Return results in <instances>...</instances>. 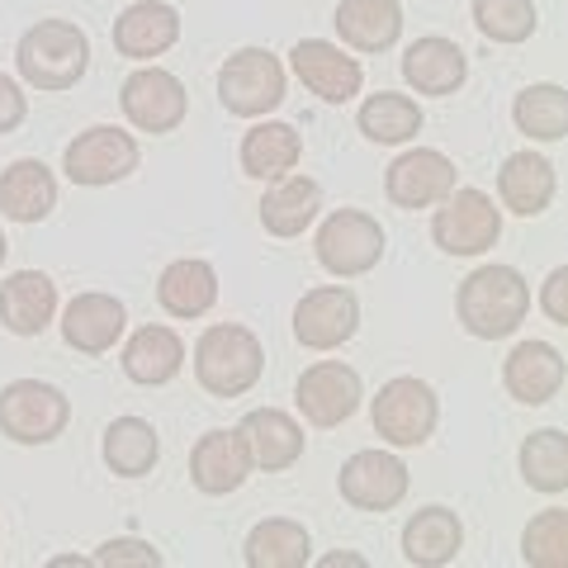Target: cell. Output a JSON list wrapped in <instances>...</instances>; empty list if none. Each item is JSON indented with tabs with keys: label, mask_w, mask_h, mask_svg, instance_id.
<instances>
[{
	"label": "cell",
	"mask_w": 568,
	"mask_h": 568,
	"mask_svg": "<svg viewBox=\"0 0 568 568\" xmlns=\"http://www.w3.org/2000/svg\"><path fill=\"white\" fill-rule=\"evenodd\" d=\"M123 323H129V313L114 294H77L62 313V342L81 355H104L123 336Z\"/></svg>",
	"instance_id": "obj_19"
},
{
	"label": "cell",
	"mask_w": 568,
	"mask_h": 568,
	"mask_svg": "<svg viewBox=\"0 0 568 568\" xmlns=\"http://www.w3.org/2000/svg\"><path fill=\"white\" fill-rule=\"evenodd\" d=\"M369 417H375V432L379 440H388L394 450H413V446H426L440 422V403H436V388L417 379V375H398L379 388L375 407H369Z\"/></svg>",
	"instance_id": "obj_4"
},
{
	"label": "cell",
	"mask_w": 568,
	"mask_h": 568,
	"mask_svg": "<svg viewBox=\"0 0 568 568\" xmlns=\"http://www.w3.org/2000/svg\"><path fill=\"white\" fill-rule=\"evenodd\" d=\"M336 33L355 52H384L403 33V6L398 0H342L336 6Z\"/></svg>",
	"instance_id": "obj_27"
},
{
	"label": "cell",
	"mask_w": 568,
	"mask_h": 568,
	"mask_svg": "<svg viewBox=\"0 0 568 568\" xmlns=\"http://www.w3.org/2000/svg\"><path fill=\"white\" fill-rule=\"evenodd\" d=\"M308 530L290 521V517H271V521H256L252 536L242 545V559L252 568H304L308 564Z\"/></svg>",
	"instance_id": "obj_31"
},
{
	"label": "cell",
	"mask_w": 568,
	"mask_h": 568,
	"mask_svg": "<svg viewBox=\"0 0 568 568\" xmlns=\"http://www.w3.org/2000/svg\"><path fill=\"white\" fill-rule=\"evenodd\" d=\"M503 384H507V394L517 403H526V407L549 403L564 388V355H559V346H549V342L511 346L507 365H503Z\"/></svg>",
	"instance_id": "obj_21"
},
{
	"label": "cell",
	"mask_w": 568,
	"mask_h": 568,
	"mask_svg": "<svg viewBox=\"0 0 568 568\" xmlns=\"http://www.w3.org/2000/svg\"><path fill=\"white\" fill-rule=\"evenodd\" d=\"M298 156H304V138H298L294 123L265 119L242 138V171L252 181H280V175H290L298 166Z\"/></svg>",
	"instance_id": "obj_30"
},
{
	"label": "cell",
	"mask_w": 568,
	"mask_h": 568,
	"mask_svg": "<svg viewBox=\"0 0 568 568\" xmlns=\"http://www.w3.org/2000/svg\"><path fill=\"white\" fill-rule=\"evenodd\" d=\"M432 237L446 256H484L503 237V209L474 185L450 190L432 219Z\"/></svg>",
	"instance_id": "obj_8"
},
{
	"label": "cell",
	"mask_w": 568,
	"mask_h": 568,
	"mask_svg": "<svg viewBox=\"0 0 568 568\" xmlns=\"http://www.w3.org/2000/svg\"><path fill=\"white\" fill-rule=\"evenodd\" d=\"M71 422V403L62 388L43 379H14L0 388V436H10L14 446H48L58 440Z\"/></svg>",
	"instance_id": "obj_5"
},
{
	"label": "cell",
	"mask_w": 568,
	"mask_h": 568,
	"mask_svg": "<svg viewBox=\"0 0 568 568\" xmlns=\"http://www.w3.org/2000/svg\"><path fill=\"white\" fill-rule=\"evenodd\" d=\"M219 100L227 114L261 119L280 110L284 100V67L271 48H237L233 58L219 67Z\"/></svg>",
	"instance_id": "obj_7"
},
{
	"label": "cell",
	"mask_w": 568,
	"mask_h": 568,
	"mask_svg": "<svg viewBox=\"0 0 568 568\" xmlns=\"http://www.w3.org/2000/svg\"><path fill=\"white\" fill-rule=\"evenodd\" d=\"M474 24L493 43H526L536 33V0H474Z\"/></svg>",
	"instance_id": "obj_36"
},
{
	"label": "cell",
	"mask_w": 568,
	"mask_h": 568,
	"mask_svg": "<svg viewBox=\"0 0 568 568\" xmlns=\"http://www.w3.org/2000/svg\"><path fill=\"white\" fill-rule=\"evenodd\" d=\"M422 104L394 95V91H379L361 104V133L369 142H384V148H398V142H413L422 133Z\"/></svg>",
	"instance_id": "obj_33"
},
{
	"label": "cell",
	"mask_w": 568,
	"mask_h": 568,
	"mask_svg": "<svg viewBox=\"0 0 568 568\" xmlns=\"http://www.w3.org/2000/svg\"><path fill=\"white\" fill-rule=\"evenodd\" d=\"M6 252H10V242H6V233H0V265H6Z\"/></svg>",
	"instance_id": "obj_43"
},
{
	"label": "cell",
	"mask_w": 568,
	"mask_h": 568,
	"mask_svg": "<svg viewBox=\"0 0 568 568\" xmlns=\"http://www.w3.org/2000/svg\"><path fill=\"white\" fill-rule=\"evenodd\" d=\"M317 209H323V185L308 175H280L261 200V227L271 237H298L313 227Z\"/></svg>",
	"instance_id": "obj_26"
},
{
	"label": "cell",
	"mask_w": 568,
	"mask_h": 568,
	"mask_svg": "<svg viewBox=\"0 0 568 568\" xmlns=\"http://www.w3.org/2000/svg\"><path fill=\"white\" fill-rule=\"evenodd\" d=\"M85 564H91V559H71V555L67 559H52V568H85Z\"/></svg>",
	"instance_id": "obj_42"
},
{
	"label": "cell",
	"mask_w": 568,
	"mask_h": 568,
	"mask_svg": "<svg viewBox=\"0 0 568 568\" xmlns=\"http://www.w3.org/2000/svg\"><path fill=\"white\" fill-rule=\"evenodd\" d=\"M511 119H517V129L536 142H559L568 133V95L564 85L555 81H540V85H526L511 104Z\"/></svg>",
	"instance_id": "obj_34"
},
{
	"label": "cell",
	"mask_w": 568,
	"mask_h": 568,
	"mask_svg": "<svg viewBox=\"0 0 568 568\" xmlns=\"http://www.w3.org/2000/svg\"><path fill=\"white\" fill-rule=\"evenodd\" d=\"M252 474V450H246V436L242 432H204L190 450V478L194 488L209 493V497H223V493H237Z\"/></svg>",
	"instance_id": "obj_16"
},
{
	"label": "cell",
	"mask_w": 568,
	"mask_h": 568,
	"mask_svg": "<svg viewBox=\"0 0 568 568\" xmlns=\"http://www.w3.org/2000/svg\"><path fill=\"white\" fill-rule=\"evenodd\" d=\"M181 39V14L166 0H138L114 20V48L133 62H152Z\"/></svg>",
	"instance_id": "obj_18"
},
{
	"label": "cell",
	"mask_w": 568,
	"mask_h": 568,
	"mask_svg": "<svg viewBox=\"0 0 568 568\" xmlns=\"http://www.w3.org/2000/svg\"><path fill=\"white\" fill-rule=\"evenodd\" d=\"M465 549V521L450 507H422L403 526V559L417 568H440Z\"/></svg>",
	"instance_id": "obj_25"
},
{
	"label": "cell",
	"mask_w": 568,
	"mask_h": 568,
	"mask_svg": "<svg viewBox=\"0 0 568 568\" xmlns=\"http://www.w3.org/2000/svg\"><path fill=\"white\" fill-rule=\"evenodd\" d=\"M181 365H185V342L162 323L138 327L133 342L123 346V375H129L133 384H148V388L171 384L175 375H181Z\"/></svg>",
	"instance_id": "obj_29"
},
{
	"label": "cell",
	"mask_w": 568,
	"mask_h": 568,
	"mask_svg": "<svg viewBox=\"0 0 568 568\" xmlns=\"http://www.w3.org/2000/svg\"><path fill=\"white\" fill-rule=\"evenodd\" d=\"M323 568H365V559L361 555H327Z\"/></svg>",
	"instance_id": "obj_41"
},
{
	"label": "cell",
	"mask_w": 568,
	"mask_h": 568,
	"mask_svg": "<svg viewBox=\"0 0 568 568\" xmlns=\"http://www.w3.org/2000/svg\"><path fill=\"white\" fill-rule=\"evenodd\" d=\"M58 313V284L43 271H14L0 280V323L14 336H39Z\"/></svg>",
	"instance_id": "obj_24"
},
{
	"label": "cell",
	"mask_w": 568,
	"mask_h": 568,
	"mask_svg": "<svg viewBox=\"0 0 568 568\" xmlns=\"http://www.w3.org/2000/svg\"><path fill=\"white\" fill-rule=\"evenodd\" d=\"M403 81L413 85L417 95H455L459 85L469 81V58L455 39L426 33V39L407 43V52H403Z\"/></svg>",
	"instance_id": "obj_17"
},
{
	"label": "cell",
	"mask_w": 568,
	"mask_h": 568,
	"mask_svg": "<svg viewBox=\"0 0 568 568\" xmlns=\"http://www.w3.org/2000/svg\"><path fill=\"white\" fill-rule=\"evenodd\" d=\"M265 369V351L252 327L242 323H219L194 342V379L213 398H242L246 388H256Z\"/></svg>",
	"instance_id": "obj_2"
},
{
	"label": "cell",
	"mask_w": 568,
	"mask_h": 568,
	"mask_svg": "<svg viewBox=\"0 0 568 568\" xmlns=\"http://www.w3.org/2000/svg\"><path fill=\"white\" fill-rule=\"evenodd\" d=\"M142 162L138 152V138L123 133V129H110V123H95L67 142L62 152V171L71 185H85V190H100V185H114L123 175H133Z\"/></svg>",
	"instance_id": "obj_9"
},
{
	"label": "cell",
	"mask_w": 568,
	"mask_h": 568,
	"mask_svg": "<svg viewBox=\"0 0 568 568\" xmlns=\"http://www.w3.org/2000/svg\"><path fill=\"white\" fill-rule=\"evenodd\" d=\"M365 398V384L355 375L351 365L342 361H317L298 375V388H294V403L304 422L313 426H342L355 417V407Z\"/></svg>",
	"instance_id": "obj_12"
},
{
	"label": "cell",
	"mask_w": 568,
	"mask_h": 568,
	"mask_svg": "<svg viewBox=\"0 0 568 568\" xmlns=\"http://www.w3.org/2000/svg\"><path fill=\"white\" fill-rule=\"evenodd\" d=\"M521 478L536 493H564L568 488V436L559 426H545V432H530L521 446Z\"/></svg>",
	"instance_id": "obj_35"
},
{
	"label": "cell",
	"mask_w": 568,
	"mask_h": 568,
	"mask_svg": "<svg viewBox=\"0 0 568 568\" xmlns=\"http://www.w3.org/2000/svg\"><path fill=\"white\" fill-rule=\"evenodd\" d=\"M407 465L398 455L388 450H355L342 474H336V488H342V497L355 507V511H388L398 507L407 497Z\"/></svg>",
	"instance_id": "obj_13"
},
{
	"label": "cell",
	"mask_w": 568,
	"mask_h": 568,
	"mask_svg": "<svg viewBox=\"0 0 568 568\" xmlns=\"http://www.w3.org/2000/svg\"><path fill=\"white\" fill-rule=\"evenodd\" d=\"M521 559L530 568H564L568 564V511L549 507L521 536Z\"/></svg>",
	"instance_id": "obj_37"
},
{
	"label": "cell",
	"mask_w": 568,
	"mask_h": 568,
	"mask_svg": "<svg viewBox=\"0 0 568 568\" xmlns=\"http://www.w3.org/2000/svg\"><path fill=\"white\" fill-rule=\"evenodd\" d=\"M313 252H317V265L336 280L369 275L384 261V227H379V219H369L361 209H336V213H327V223L317 227Z\"/></svg>",
	"instance_id": "obj_6"
},
{
	"label": "cell",
	"mask_w": 568,
	"mask_h": 568,
	"mask_svg": "<svg viewBox=\"0 0 568 568\" xmlns=\"http://www.w3.org/2000/svg\"><path fill=\"white\" fill-rule=\"evenodd\" d=\"M14 67L39 91H71L91 67V39L71 20H39L14 48Z\"/></svg>",
	"instance_id": "obj_3"
},
{
	"label": "cell",
	"mask_w": 568,
	"mask_h": 568,
	"mask_svg": "<svg viewBox=\"0 0 568 568\" xmlns=\"http://www.w3.org/2000/svg\"><path fill=\"white\" fill-rule=\"evenodd\" d=\"M290 67H294V77L304 81L317 100H327V104H346V100L361 95V85H365L361 62L346 58V52L336 48V43H327V39L294 43Z\"/></svg>",
	"instance_id": "obj_15"
},
{
	"label": "cell",
	"mask_w": 568,
	"mask_h": 568,
	"mask_svg": "<svg viewBox=\"0 0 568 568\" xmlns=\"http://www.w3.org/2000/svg\"><path fill=\"white\" fill-rule=\"evenodd\" d=\"M355 327H361V298H355L346 284H317L294 308V336H298V346H308V351L346 346Z\"/></svg>",
	"instance_id": "obj_11"
},
{
	"label": "cell",
	"mask_w": 568,
	"mask_h": 568,
	"mask_svg": "<svg viewBox=\"0 0 568 568\" xmlns=\"http://www.w3.org/2000/svg\"><path fill=\"white\" fill-rule=\"evenodd\" d=\"M58 209V175L39 156H20L0 171V213L10 223H43Z\"/></svg>",
	"instance_id": "obj_20"
},
{
	"label": "cell",
	"mask_w": 568,
	"mask_h": 568,
	"mask_svg": "<svg viewBox=\"0 0 568 568\" xmlns=\"http://www.w3.org/2000/svg\"><path fill=\"white\" fill-rule=\"evenodd\" d=\"M540 308H545L549 323L568 327V265H559V271H549L545 290H540Z\"/></svg>",
	"instance_id": "obj_40"
},
{
	"label": "cell",
	"mask_w": 568,
	"mask_h": 568,
	"mask_svg": "<svg viewBox=\"0 0 568 568\" xmlns=\"http://www.w3.org/2000/svg\"><path fill=\"white\" fill-rule=\"evenodd\" d=\"M119 104L133 129L142 133H175L190 114V95L175 71L166 67H138L119 91Z\"/></svg>",
	"instance_id": "obj_10"
},
{
	"label": "cell",
	"mask_w": 568,
	"mask_h": 568,
	"mask_svg": "<svg viewBox=\"0 0 568 568\" xmlns=\"http://www.w3.org/2000/svg\"><path fill=\"white\" fill-rule=\"evenodd\" d=\"M24 114H29V100H24V91H20V81L0 71V138L20 129Z\"/></svg>",
	"instance_id": "obj_39"
},
{
	"label": "cell",
	"mask_w": 568,
	"mask_h": 568,
	"mask_svg": "<svg viewBox=\"0 0 568 568\" xmlns=\"http://www.w3.org/2000/svg\"><path fill=\"white\" fill-rule=\"evenodd\" d=\"M156 455H162V440H156V426L142 417H114L104 426V465L119 478H142L152 474Z\"/></svg>",
	"instance_id": "obj_32"
},
{
	"label": "cell",
	"mask_w": 568,
	"mask_h": 568,
	"mask_svg": "<svg viewBox=\"0 0 568 568\" xmlns=\"http://www.w3.org/2000/svg\"><path fill=\"white\" fill-rule=\"evenodd\" d=\"M455 190V162L436 148H413L403 152L384 175V194L398 209H432Z\"/></svg>",
	"instance_id": "obj_14"
},
{
	"label": "cell",
	"mask_w": 568,
	"mask_h": 568,
	"mask_svg": "<svg viewBox=\"0 0 568 568\" xmlns=\"http://www.w3.org/2000/svg\"><path fill=\"white\" fill-rule=\"evenodd\" d=\"M459 327L478 342H503L530 313V284L521 280L517 265H478L455 294Z\"/></svg>",
	"instance_id": "obj_1"
},
{
	"label": "cell",
	"mask_w": 568,
	"mask_h": 568,
	"mask_svg": "<svg viewBox=\"0 0 568 568\" xmlns=\"http://www.w3.org/2000/svg\"><path fill=\"white\" fill-rule=\"evenodd\" d=\"M91 564H100V568H156L162 564V549H152L138 536H119V540H104Z\"/></svg>",
	"instance_id": "obj_38"
},
{
	"label": "cell",
	"mask_w": 568,
	"mask_h": 568,
	"mask_svg": "<svg viewBox=\"0 0 568 568\" xmlns=\"http://www.w3.org/2000/svg\"><path fill=\"white\" fill-rule=\"evenodd\" d=\"M156 304H162L171 317H204L213 304H219V271L200 256L171 261L162 280H156Z\"/></svg>",
	"instance_id": "obj_28"
},
{
	"label": "cell",
	"mask_w": 568,
	"mask_h": 568,
	"mask_svg": "<svg viewBox=\"0 0 568 568\" xmlns=\"http://www.w3.org/2000/svg\"><path fill=\"white\" fill-rule=\"evenodd\" d=\"M237 432L246 436V450H252V465H261L265 474H280L304 459V426L280 407H256L246 413Z\"/></svg>",
	"instance_id": "obj_22"
},
{
	"label": "cell",
	"mask_w": 568,
	"mask_h": 568,
	"mask_svg": "<svg viewBox=\"0 0 568 568\" xmlns=\"http://www.w3.org/2000/svg\"><path fill=\"white\" fill-rule=\"evenodd\" d=\"M559 190L555 162L540 152H511L503 171H497V194H503V209H511L517 219H536V213L549 209Z\"/></svg>",
	"instance_id": "obj_23"
}]
</instances>
